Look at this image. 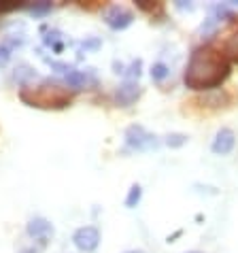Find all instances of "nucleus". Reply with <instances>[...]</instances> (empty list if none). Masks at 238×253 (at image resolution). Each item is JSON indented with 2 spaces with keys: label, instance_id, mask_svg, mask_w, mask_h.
Listing matches in <instances>:
<instances>
[{
  "label": "nucleus",
  "instance_id": "f257e3e1",
  "mask_svg": "<svg viewBox=\"0 0 238 253\" xmlns=\"http://www.w3.org/2000/svg\"><path fill=\"white\" fill-rule=\"evenodd\" d=\"M230 77V60L223 55L221 49L213 45H200L194 49L190 62H187L183 81L190 89L206 92V89L219 87Z\"/></svg>",
  "mask_w": 238,
  "mask_h": 253
},
{
  "label": "nucleus",
  "instance_id": "f03ea898",
  "mask_svg": "<svg viewBox=\"0 0 238 253\" xmlns=\"http://www.w3.org/2000/svg\"><path fill=\"white\" fill-rule=\"evenodd\" d=\"M19 98L28 107L37 109H64L73 100V92L60 83L43 81L39 85H24L19 89Z\"/></svg>",
  "mask_w": 238,
  "mask_h": 253
},
{
  "label": "nucleus",
  "instance_id": "7ed1b4c3",
  "mask_svg": "<svg viewBox=\"0 0 238 253\" xmlns=\"http://www.w3.org/2000/svg\"><path fill=\"white\" fill-rule=\"evenodd\" d=\"M125 145L134 151H147V149H156L158 140L153 134H149L143 126H130L125 130Z\"/></svg>",
  "mask_w": 238,
  "mask_h": 253
},
{
  "label": "nucleus",
  "instance_id": "20e7f679",
  "mask_svg": "<svg viewBox=\"0 0 238 253\" xmlns=\"http://www.w3.org/2000/svg\"><path fill=\"white\" fill-rule=\"evenodd\" d=\"M73 243L79 251L89 253L100 245V232H98V228H94V226H83L73 234Z\"/></svg>",
  "mask_w": 238,
  "mask_h": 253
},
{
  "label": "nucleus",
  "instance_id": "39448f33",
  "mask_svg": "<svg viewBox=\"0 0 238 253\" xmlns=\"http://www.w3.org/2000/svg\"><path fill=\"white\" fill-rule=\"evenodd\" d=\"M104 22H107L111 30H125V28L132 26V22H134V15H132V11L123 9V6L113 4L104 13Z\"/></svg>",
  "mask_w": 238,
  "mask_h": 253
},
{
  "label": "nucleus",
  "instance_id": "423d86ee",
  "mask_svg": "<svg viewBox=\"0 0 238 253\" xmlns=\"http://www.w3.org/2000/svg\"><path fill=\"white\" fill-rule=\"evenodd\" d=\"M26 230H28V234H30L34 241H39L40 245H47L53 236V226L45 219V217H34V219H30Z\"/></svg>",
  "mask_w": 238,
  "mask_h": 253
},
{
  "label": "nucleus",
  "instance_id": "0eeeda50",
  "mask_svg": "<svg viewBox=\"0 0 238 253\" xmlns=\"http://www.w3.org/2000/svg\"><path fill=\"white\" fill-rule=\"evenodd\" d=\"M234 147H236V134H234V130L221 128L215 134V138H213L211 149H213V153H217V156H228V153H232Z\"/></svg>",
  "mask_w": 238,
  "mask_h": 253
},
{
  "label": "nucleus",
  "instance_id": "6e6552de",
  "mask_svg": "<svg viewBox=\"0 0 238 253\" xmlns=\"http://www.w3.org/2000/svg\"><path fill=\"white\" fill-rule=\"evenodd\" d=\"M141 96V85L136 81H125L117 87L115 92V102L119 107H130V104L136 102V98Z\"/></svg>",
  "mask_w": 238,
  "mask_h": 253
},
{
  "label": "nucleus",
  "instance_id": "1a4fd4ad",
  "mask_svg": "<svg viewBox=\"0 0 238 253\" xmlns=\"http://www.w3.org/2000/svg\"><path fill=\"white\" fill-rule=\"evenodd\" d=\"M221 51L230 62H236L238 64V28L228 34V39L223 41V45H221Z\"/></svg>",
  "mask_w": 238,
  "mask_h": 253
},
{
  "label": "nucleus",
  "instance_id": "9d476101",
  "mask_svg": "<svg viewBox=\"0 0 238 253\" xmlns=\"http://www.w3.org/2000/svg\"><path fill=\"white\" fill-rule=\"evenodd\" d=\"M66 81L73 85V89H81V87H87V85H94L96 79L87 73H81V70H71L66 75Z\"/></svg>",
  "mask_w": 238,
  "mask_h": 253
},
{
  "label": "nucleus",
  "instance_id": "9b49d317",
  "mask_svg": "<svg viewBox=\"0 0 238 253\" xmlns=\"http://www.w3.org/2000/svg\"><path fill=\"white\" fill-rule=\"evenodd\" d=\"M141 198H143V187L138 185V183H134V185L130 187L128 196H125V207H128V209H134L138 202H141Z\"/></svg>",
  "mask_w": 238,
  "mask_h": 253
},
{
  "label": "nucleus",
  "instance_id": "f8f14e48",
  "mask_svg": "<svg viewBox=\"0 0 238 253\" xmlns=\"http://www.w3.org/2000/svg\"><path fill=\"white\" fill-rule=\"evenodd\" d=\"M168 75H170V70H168V66L162 64V62H158V64L151 66V79L153 81H164Z\"/></svg>",
  "mask_w": 238,
  "mask_h": 253
},
{
  "label": "nucleus",
  "instance_id": "ddd939ff",
  "mask_svg": "<svg viewBox=\"0 0 238 253\" xmlns=\"http://www.w3.org/2000/svg\"><path fill=\"white\" fill-rule=\"evenodd\" d=\"M187 143V136L181 134V132H172V134L166 136V145L172 147V149H177V147H183Z\"/></svg>",
  "mask_w": 238,
  "mask_h": 253
},
{
  "label": "nucleus",
  "instance_id": "4468645a",
  "mask_svg": "<svg viewBox=\"0 0 238 253\" xmlns=\"http://www.w3.org/2000/svg\"><path fill=\"white\" fill-rule=\"evenodd\" d=\"M51 11V2H34V6H30V13L34 17H43Z\"/></svg>",
  "mask_w": 238,
  "mask_h": 253
},
{
  "label": "nucleus",
  "instance_id": "2eb2a0df",
  "mask_svg": "<svg viewBox=\"0 0 238 253\" xmlns=\"http://www.w3.org/2000/svg\"><path fill=\"white\" fill-rule=\"evenodd\" d=\"M141 66H143V62L141 60H134L130 64V68H128V77H130V81H136L138 77H141Z\"/></svg>",
  "mask_w": 238,
  "mask_h": 253
},
{
  "label": "nucleus",
  "instance_id": "dca6fc26",
  "mask_svg": "<svg viewBox=\"0 0 238 253\" xmlns=\"http://www.w3.org/2000/svg\"><path fill=\"white\" fill-rule=\"evenodd\" d=\"M136 6L138 9H143V11H156L159 9V2H149V0H136Z\"/></svg>",
  "mask_w": 238,
  "mask_h": 253
},
{
  "label": "nucleus",
  "instance_id": "f3484780",
  "mask_svg": "<svg viewBox=\"0 0 238 253\" xmlns=\"http://www.w3.org/2000/svg\"><path fill=\"white\" fill-rule=\"evenodd\" d=\"M83 47H85V49H98V47H100V39H89V41L83 43Z\"/></svg>",
  "mask_w": 238,
  "mask_h": 253
},
{
  "label": "nucleus",
  "instance_id": "a211bd4d",
  "mask_svg": "<svg viewBox=\"0 0 238 253\" xmlns=\"http://www.w3.org/2000/svg\"><path fill=\"white\" fill-rule=\"evenodd\" d=\"M177 9H181V11H194V4H192V2H183V0H179V2H177Z\"/></svg>",
  "mask_w": 238,
  "mask_h": 253
},
{
  "label": "nucleus",
  "instance_id": "6ab92c4d",
  "mask_svg": "<svg viewBox=\"0 0 238 253\" xmlns=\"http://www.w3.org/2000/svg\"><path fill=\"white\" fill-rule=\"evenodd\" d=\"M22 253H37V251H34V249H24Z\"/></svg>",
  "mask_w": 238,
  "mask_h": 253
},
{
  "label": "nucleus",
  "instance_id": "aec40b11",
  "mask_svg": "<svg viewBox=\"0 0 238 253\" xmlns=\"http://www.w3.org/2000/svg\"><path fill=\"white\" fill-rule=\"evenodd\" d=\"M128 253H145V251H128Z\"/></svg>",
  "mask_w": 238,
  "mask_h": 253
},
{
  "label": "nucleus",
  "instance_id": "412c9836",
  "mask_svg": "<svg viewBox=\"0 0 238 253\" xmlns=\"http://www.w3.org/2000/svg\"><path fill=\"white\" fill-rule=\"evenodd\" d=\"M190 253H200V251H190Z\"/></svg>",
  "mask_w": 238,
  "mask_h": 253
}]
</instances>
